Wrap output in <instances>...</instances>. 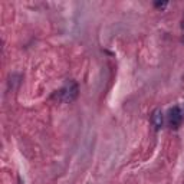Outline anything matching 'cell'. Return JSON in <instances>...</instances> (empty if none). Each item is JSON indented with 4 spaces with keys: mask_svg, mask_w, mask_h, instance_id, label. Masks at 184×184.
I'll return each instance as SVG.
<instances>
[{
    "mask_svg": "<svg viewBox=\"0 0 184 184\" xmlns=\"http://www.w3.org/2000/svg\"><path fill=\"white\" fill-rule=\"evenodd\" d=\"M78 92H79V88H78V83L75 81H66L64 87L60 88L59 91V99L62 102H66V104H71L78 97Z\"/></svg>",
    "mask_w": 184,
    "mask_h": 184,
    "instance_id": "6da1fadb",
    "label": "cell"
},
{
    "mask_svg": "<svg viewBox=\"0 0 184 184\" xmlns=\"http://www.w3.org/2000/svg\"><path fill=\"white\" fill-rule=\"evenodd\" d=\"M183 116H184V112L180 106H173V108H170L168 112H167L168 125L171 128H178L181 124V121H183Z\"/></svg>",
    "mask_w": 184,
    "mask_h": 184,
    "instance_id": "7a4b0ae2",
    "label": "cell"
},
{
    "mask_svg": "<svg viewBox=\"0 0 184 184\" xmlns=\"http://www.w3.org/2000/svg\"><path fill=\"white\" fill-rule=\"evenodd\" d=\"M151 122H153V127H154L155 131H160L164 124V115H163V111L160 108H157L151 115Z\"/></svg>",
    "mask_w": 184,
    "mask_h": 184,
    "instance_id": "3957f363",
    "label": "cell"
},
{
    "mask_svg": "<svg viewBox=\"0 0 184 184\" xmlns=\"http://www.w3.org/2000/svg\"><path fill=\"white\" fill-rule=\"evenodd\" d=\"M155 7H165V6H167V2H155Z\"/></svg>",
    "mask_w": 184,
    "mask_h": 184,
    "instance_id": "277c9868",
    "label": "cell"
},
{
    "mask_svg": "<svg viewBox=\"0 0 184 184\" xmlns=\"http://www.w3.org/2000/svg\"><path fill=\"white\" fill-rule=\"evenodd\" d=\"M181 27L184 29V16H183V20H181Z\"/></svg>",
    "mask_w": 184,
    "mask_h": 184,
    "instance_id": "5b68a950",
    "label": "cell"
}]
</instances>
